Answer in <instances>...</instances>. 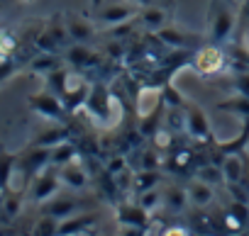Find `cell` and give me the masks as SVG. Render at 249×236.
Listing matches in <instances>:
<instances>
[{"instance_id":"cell-1","label":"cell","mask_w":249,"mask_h":236,"mask_svg":"<svg viewBox=\"0 0 249 236\" xmlns=\"http://www.w3.org/2000/svg\"><path fill=\"white\" fill-rule=\"evenodd\" d=\"M47 85L52 93H56L66 110L69 112H76L78 107L86 105V97H88V80L81 76V71H66V68H56L47 76Z\"/></svg>"},{"instance_id":"cell-2","label":"cell","mask_w":249,"mask_h":236,"mask_svg":"<svg viewBox=\"0 0 249 236\" xmlns=\"http://www.w3.org/2000/svg\"><path fill=\"white\" fill-rule=\"evenodd\" d=\"M237 30V13L230 0H210L208 5V42L225 44Z\"/></svg>"},{"instance_id":"cell-3","label":"cell","mask_w":249,"mask_h":236,"mask_svg":"<svg viewBox=\"0 0 249 236\" xmlns=\"http://www.w3.org/2000/svg\"><path fill=\"white\" fill-rule=\"evenodd\" d=\"M83 107L88 110L90 120H93L95 125H100V127H112V125H115L112 112H115V107H117V97L110 95V90H107L103 83L90 85Z\"/></svg>"},{"instance_id":"cell-4","label":"cell","mask_w":249,"mask_h":236,"mask_svg":"<svg viewBox=\"0 0 249 236\" xmlns=\"http://www.w3.org/2000/svg\"><path fill=\"white\" fill-rule=\"evenodd\" d=\"M227 54L222 51L220 44H213L208 42L205 47H200L196 54H193V68L198 76L203 78H210V76H220L227 71Z\"/></svg>"},{"instance_id":"cell-5","label":"cell","mask_w":249,"mask_h":236,"mask_svg":"<svg viewBox=\"0 0 249 236\" xmlns=\"http://www.w3.org/2000/svg\"><path fill=\"white\" fill-rule=\"evenodd\" d=\"M27 105H30V110H35L37 114H42L44 120H52V122H56V125H64L66 117L71 114V112L66 110L64 100H61L56 93H52V90L30 95V97H27Z\"/></svg>"},{"instance_id":"cell-6","label":"cell","mask_w":249,"mask_h":236,"mask_svg":"<svg viewBox=\"0 0 249 236\" xmlns=\"http://www.w3.org/2000/svg\"><path fill=\"white\" fill-rule=\"evenodd\" d=\"M61 178H59V168L56 166H47L44 171H39L32 183H30V197L39 205H44L47 200H52L56 192H61Z\"/></svg>"},{"instance_id":"cell-7","label":"cell","mask_w":249,"mask_h":236,"mask_svg":"<svg viewBox=\"0 0 249 236\" xmlns=\"http://www.w3.org/2000/svg\"><path fill=\"white\" fill-rule=\"evenodd\" d=\"M69 42V32H66V22L61 15H52V20L44 25V30L37 34V49L39 51H59L61 47H66Z\"/></svg>"},{"instance_id":"cell-8","label":"cell","mask_w":249,"mask_h":236,"mask_svg":"<svg viewBox=\"0 0 249 236\" xmlns=\"http://www.w3.org/2000/svg\"><path fill=\"white\" fill-rule=\"evenodd\" d=\"M132 17H137V5L132 3H124V0H115V3L110 5H100L98 10V25L103 27H122V25H127Z\"/></svg>"},{"instance_id":"cell-9","label":"cell","mask_w":249,"mask_h":236,"mask_svg":"<svg viewBox=\"0 0 249 236\" xmlns=\"http://www.w3.org/2000/svg\"><path fill=\"white\" fill-rule=\"evenodd\" d=\"M186 134L193 142H203V144L205 142H213V129H210L208 117L193 102H186Z\"/></svg>"},{"instance_id":"cell-10","label":"cell","mask_w":249,"mask_h":236,"mask_svg":"<svg viewBox=\"0 0 249 236\" xmlns=\"http://www.w3.org/2000/svg\"><path fill=\"white\" fill-rule=\"evenodd\" d=\"M149 212L144 207H140V202H122L117 207V221L124 226V229H135V231H147L149 229Z\"/></svg>"},{"instance_id":"cell-11","label":"cell","mask_w":249,"mask_h":236,"mask_svg":"<svg viewBox=\"0 0 249 236\" xmlns=\"http://www.w3.org/2000/svg\"><path fill=\"white\" fill-rule=\"evenodd\" d=\"M81 209H83V200H78L73 195H59V192L52 200H47L44 207H42V212L56 217L59 221L66 219V217H71V214H76V212H81Z\"/></svg>"},{"instance_id":"cell-12","label":"cell","mask_w":249,"mask_h":236,"mask_svg":"<svg viewBox=\"0 0 249 236\" xmlns=\"http://www.w3.org/2000/svg\"><path fill=\"white\" fill-rule=\"evenodd\" d=\"M59 178H61V185L69 188V190H86L88 188V171L83 168V163L78 158H71L69 163H64L59 168Z\"/></svg>"},{"instance_id":"cell-13","label":"cell","mask_w":249,"mask_h":236,"mask_svg":"<svg viewBox=\"0 0 249 236\" xmlns=\"http://www.w3.org/2000/svg\"><path fill=\"white\" fill-rule=\"evenodd\" d=\"M135 110L142 117H149V114H157L164 110V90L161 88H142L137 100H135Z\"/></svg>"},{"instance_id":"cell-14","label":"cell","mask_w":249,"mask_h":236,"mask_svg":"<svg viewBox=\"0 0 249 236\" xmlns=\"http://www.w3.org/2000/svg\"><path fill=\"white\" fill-rule=\"evenodd\" d=\"M66 22V32H69V39L71 42H81V44H88L93 37H95V22L83 17V15H66L64 17Z\"/></svg>"},{"instance_id":"cell-15","label":"cell","mask_w":249,"mask_h":236,"mask_svg":"<svg viewBox=\"0 0 249 236\" xmlns=\"http://www.w3.org/2000/svg\"><path fill=\"white\" fill-rule=\"evenodd\" d=\"M64 61H66L69 66H73L76 71H86V68H93V66H98L100 56H98L93 49H88V44H81V42H76L73 47H69V49H66V54H64Z\"/></svg>"},{"instance_id":"cell-16","label":"cell","mask_w":249,"mask_h":236,"mask_svg":"<svg viewBox=\"0 0 249 236\" xmlns=\"http://www.w3.org/2000/svg\"><path fill=\"white\" fill-rule=\"evenodd\" d=\"M98 224V214L95 212H76L66 219L59 221V234L61 236H71V234H86Z\"/></svg>"},{"instance_id":"cell-17","label":"cell","mask_w":249,"mask_h":236,"mask_svg":"<svg viewBox=\"0 0 249 236\" xmlns=\"http://www.w3.org/2000/svg\"><path fill=\"white\" fill-rule=\"evenodd\" d=\"M186 192H188L191 207H196V209H205V207L215 200V188H213L210 183L196 178V175H193V180L186 185Z\"/></svg>"},{"instance_id":"cell-18","label":"cell","mask_w":249,"mask_h":236,"mask_svg":"<svg viewBox=\"0 0 249 236\" xmlns=\"http://www.w3.org/2000/svg\"><path fill=\"white\" fill-rule=\"evenodd\" d=\"M22 212V190L8 188L0 197V224H10Z\"/></svg>"},{"instance_id":"cell-19","label":"cell","mask_w":249,"mask_h":236,"mask_svg":"<svg viewBox=\"0 0 249 236\" xmlns=\"http://www.w3.org/2000/svg\"><path fill=\"white\" fill-rule=\"evenodd\" d=\"M166 20H169V15H166V10H161V8H157V5H147V8H142L140 13H137V25L144 30V32H161L164 27H166Z\"/></svg>"},{"instance_id":"cell-20","label":"cell","mask_w":249,"mask_h":236,"mask_svg":"<svg viewBox=\"0 0 249 236\" xmlns=\"http://www.w3.org/2000/svg\"><path fill=\"white\" fill-rule=\"evenodd\" d=\"M161 195H164V202H161V209L166 212V214H181V212H186V207L191 205L188 202V192H186V188H181V185H169L166 190H161Z\"/></svg>"},{"instance_id":"cell-21","label":"cell","mask_w":249,"mask_h":236,"mask_svg":"<svg viewBox=\"0 0 249 236\" xmlns=\"http://www.w3.org/2000/svg\"><path fill=\"white\" fill-rule=\"evenodd\" d=\"M164 168L176 171V173H196V163H193V151L186 146H174L169 151V158L164 161Z\"/></svg>"},{"instance_id":"cell-22","label":"cell","mask_w":249,"mask_h":236,"mask_svg":"<svg viewBox=\"0 0 249 236\" xmlns=\"http://www.w3.org/2000/svg\"><path fill=\"white\" fill-rule=\"evenodd\" d=\"M225 183H242L244 180V154H227L220 161Z\"/></svg>"},{"instance_id":"cell-23","label":"cell","mask_w":249,"mask_h":236,"mask_svg":"<svg viewBox=\"0 0 249 236\" xmlns=\"http://www.w3.org/2000/svg\"><path fill=\"white\" fill-rule=\"evenodd\" d=\"M242 122H244L242 132H239V137L234 142H217V151L222 156H227V154H244V149L249 144V120H242Z\"/></svg>"},{"instance_id":"cell-24","label":"cell","mask_w":249,"mask_h":236,"mask_svg":"<svg viewBox=\"0 0 249 236\" xmlns=\"http://www.w3.org/2000/svg\"><path fill=\"white\" fill-rule=\"evenodd\" d=\"M161 125L174 134H186V107H169Z\"/></svg>"},{"instance_id":"cell-25","label":"cell","mask_w":249,"mask_h":236,"mask_svg":"<svg viewBox=\"0 0 249 236\" xmlns=\"http://www.w3.org/2000/svg\"><path fill=\"white\" fill-rule=\"evenodd\" d=\"M61 68V61L52 54V51H42V56H35L30 61V71L37 73V76H49L52 71Z\"/></svg>"},{"instance_id":"cell-26","label":"cell","mask_w":249,"mask_h":236,"mask_svg":"<svg viewBox=\"0 0 249 236\" xmlns=\"http://www.w3.org/2000/svg\"><path fill=\"white\" fill-rule=\"evenodd\" d=\"M161 183V173L159 171H137L132 173V192H144V190H152Z\"/></svg>"},{"instance_id":"cell-27","label":"cell","mask_w":249,"mask_h":236,"mask_svg":"<svg viewBox=\"0 0 249 236\" xmlns=\"http://www.w3.org/2000/svg\"><path fill=\"white\" fill-rule=\"evenodd\" d=\"M157 37H159V42H161V44L174 47V49H188V47H191L188 34H183V32H178L176 27H169V25H166L161 32H157Z\"/></svg>"},{"instance_id":"cell-28","label":"cell","mask_w":249,"mask_h":236,"mask_svg":"<svg viewBox=\"0 0 249 236\" xmlns=\"http://www.w3.org/2000/svg\"><path fill=\"white\" fill-rule=\"evenodd\" d=\"M15 166H18V154L0 151V188H3V190H8V188L13 185Z\"/></svg>"},{"instance_id":"cell-29","label":"cell","mask_w":249,"mask_h":236,"mask_svg":"<svg viewBox=\"0 0 249 236\" xmlns=\"http://www.w3.org/2000/svg\"><path fill=\"white\" fill-rule=\"evenodd\" d=\"M193 175L200 178V180H205V183H210L213 188H220V185L225 183V175H222L220 163H200Z\"/></svg>"},{"instance_id":"cell-30","label":"cell","mask_w":249,"mask_h":236,"mask_svg":"<svg viewBox=\"0 0 249 236\" xmlns=\"http://www.w3.org/2000/svg\"><path fill=\"white\" fill-rule=\"evenodd\" d=\"M76 154H78L76 144H71V142L66 139V142H61V144L52 146V166L61 168L64 163H69L71 158H76Z\"/></svg>"},{"instance_id":"cell-31","label":"cell","mask_w":249,"mask_h":236,"mask_svg":"<svg viewBox=\"0 0 249 236\" xmlns=\"http://www.w3.org/2000/svg\"><path fill=\"white\" fill-rule=\"evenodd\" d=\"M217 110H222V112H232V114H239L242 120H249V97L237 95V97L222 100V102H217Z\"/></svg>"},{"instance_id":"cell-32","label":"cell","mask_w":249,"mask_h":236,"mask_svg":"<svg viewBox=\"0 0 249 236\" xmlns=\"http://www.w3.org/2000/svg\"><path fill=\"white\" fill-rule=\"evenodd\" d=\"M66 139H69V129H66L64 125H59L56 129H49V132H44L39 139H35V144H37V146H47V149H52V146L66 142Z\"/></svg>"},{"instance_id":"cell-33","label":"cell","mask_w":249,"mask_h":236,"mask_svg":"<svg viewBox=\"0 0 249 236\" xmlns=\"http://www.w3.org/2000/svg\"><path fill=\"white\" fill-rule=\"evenodd\" d=\"M137 202H140V207H144V209L152 214L154 209H161L164 195H161V190H159V188H152V190L140 192V195H137Z\"/></svg>"},{"instance_id":"cell-34","label":"cell","mask_w":249,"mask_h":236,"mask_svg":"<svg viewBox=\"0 0 249 236\" xmlns=\"http://www.w3.org/2000/svg\"><path fill=\"white\" fill-rule=\"evenodd\" d=\"M32 234H37V236L59 234V219L52 217V214H47V212H42V217H39V219L35 221V226H32Z\"/></svg>"},{"instance_id":"cell-35","label":"cell","mask_w":249,"mask_h":236,"mask_svg":"<svg viewBox=\"0 0 249 236\" xmlns=\"http://www.w3.org/2000/svg\"><path fill=\"white\" fill-rule=\"evenodd\" d=\"M227 88H230V90H234L237 95L249 97V68H237V71L230 76Z\"/></svg>"},{"instance_id":"cell-36","label":"cell","mask_w":249,"mask_h":236,"mask_svg":"<svg viewBox=\"0 0 249 236\" xmlns=\"http://www.w3.org/2000/svg\"><path fill=\"white\" fill-rule=\"evenodd\" d=\"M18 49V37L13 32H5V30H0V61H5L15 54Z\"/></svg>"},{"instance_id":"cell-37","label":"cell","mask_w":249,"mask_h":236,"mask_svg":"<svg viewBox=\"0 0 249 236\" xmlns=\"http://www.w3.org/2000/svg\"><path fill=\"white\" fill-rule=\"evenodd\" d=\"M161 151L157 149V146H152V149H144L142 151V161H140V171H157L159 166H161V156H159Z\"/></svg>"},{"instance_id":"cell-38","label":"cell","mask_w":249,"mask_h":236,"mask_svg":"<svg viewBox=\"0 0 249 236\" xmlns=\"http://www.w3.org/2000/svg\"><path fill=\"white\" fill-rule=\"evenodd\" d=\"M161 90H164V105H166V107H186L188 100H186V97H183L171 83H164Z\"/></svg>"},{"instance_id":"cell-39","label":"cell","mask_w":249,"mask_h":236,"mask_svg":"<svg viewBox=\"0 0 249 236\" xmlns=\"http://www.w3.org/2000/svg\"><path fill=\"white\" fill-rule=\"evenodd\" d=\"M249 27V0H242L239 13H237V30H247Z\"/></svg>"},{"instance_id":"cell-40","label":"cell","mask_w":249,"mask_h":236,"mask_svg":"<svg viewBox=\"0 0 249 236\" xmlns=\"http://www.w3.org/2000/svg\"><path fill=\"white\" fill-rule=\"evenodd\" d=\"M124 163H127V158H124V156H117V158H112V161L107 163V173H110V175H115V173L124 171Z\"/></svg>"},{"instance_id":"cell-41","label":"cell","mask_w":249,"mask_h":236,"mask_svg":"<svg viewBox=\"0 0 249 236\" xmlns=\"http://www.w3.org/2000/svg\"><path fill=\"white\" fill-rule=\"evenodd\" d=\"M105 51H107V56H112V59H115V56H120V54H122V47H120V44H115V42H110Z\"/></svg>"},{"instance_id":"cell-42","label":"cell","mask_w":249,"mask_h":236,"mask_svg":"<svg viewBox=\"0 0 249 236\" xmlns=\"http://www.w3.org/2000/svg\"><path fill=\"white\" fill-rule=\"evenodd\" d=\"M137 8H147V5H154V0H132Z\"/></svg>"},{"instance_id":"cell-43","label":"cell","mask_w":249,"mask_h":236,"mask_svg":"<svg viewBox=\"0 0 249 236\" xmlns=\"http://www.w3.org/2000/svg\"><path fill=\"white\" fill-rule=\"evenodd\" d=\"M103 5V0H93V8H100Z\"/></svg>"},{"instance_id":"cell-44","label":"cell","mask_w":249,"mask_h":236,"mask_svg":"<svg viewBox=\"0 0 249 236\" xmlns=\"http://www.w3.org/2000/svg\"><path fill=\"white\" fill-rule=\"evenodd\" d=\"M3 192H5V190H3V188H0V197H3Z\"/></svg>"},{"instance_id":"cell-45","label":"cell","mask_w":249,"mask_h":236,"mask_svg":"<svg viewBox=\"0 0 249 236\" xmlns=\"http://www.w3.org/2000/svg\"><path fill=\"white\" fill-rule=\"evenodd\" d=\"M166 3H169V5H174V0H166Z\"/></svg>"},{"instance_id":"cell-46","label":"cell","mask_w":249,"mask_h":236,"mask_svg":"<svg viewBox=\"0 0 249 236\" xmlns=\"http://www.w3.org/2000/svg\"><path fill=\"white\" fill-rule=\"evenodd\" d=\"M244 32H247V37H249V27H247V30H244Z\"/></svg>"},{"instance_id":"cell-47","label":"cell","mask_w":249,"mask_h":236,"mask_svg":"<svg viewBox=\"0 0 249 236\" xmlns=\"http://www.w3.org/2000/svg\"><path fill=\"white\" fill-rule=\"evenodd\" d=\"M25 3H35V0H25Z\"/></svg>"},{"instance_id":"cell-48","label":"cell","mask_w":249,"mask_h":236,"mask_svg":"<svg viewBox=\"0 0 249 236\" xmlns=\"http://www.w3.org/2000/svg\"><path fill=\"white\" fill-rule=\"evenodd\" d=\"M0 30H3V22H0Z\"/></svg>"}]
</instances>
